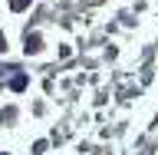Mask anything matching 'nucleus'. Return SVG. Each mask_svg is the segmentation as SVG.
I'll return each instance as SVG.
<instances>
[{"instance_id":"obj_5","label":"nucleus","mask_w":158,"mask_h":155,"mask_svg":"<svg viewBox=\"0 0 158 155\" xmlns=\"http://www.w3.org/2000/svg\"><path fill=\"white\" fill-rule=\"evenodd\" d=\"M7 50V37H3V30H0V53Z\"/></svg>"},{"instance_id":"obj_4","label":"nucleus","mask_w":158,"mask_h":155,"mask_svg":"<svg viewBox=\"0 0 158 155\" xmlns=\"http://www.w3.org/2000/svg\"><path fill=\"white\" fill-rule=\"evenodd\" d=\"M0 119H3V122H13V119H17V109H13V106H7V109H3V116H0Z\"/></svg>"},{"instance_id":"obj_3","label":"nucleus","mask_w":158,"mask_h":155,"mask_svg":"<svg viewBox=\"0 0 158 155\" xmlns=\"http://www.w3.org/2000/svg\"><path fill=\"white\" fill-rule=\"evenodd\" d=\"M23 86H27V76H23V73H20V76H13V79H10V89H17V93H20V89H23Z\"/></svg>"},{"instance_id":"obj_2","label":"nucleus","mask_w":158,"mask_h":155,"mask_svg":"<svg viewBox=\"0 0 158 155\" xmlns=\"http://www.w3.org/2000/svg\"><path fill=\"white\" fill-rule=\"evenodd\" d=\"M30 3H33V0H10V10H13V13H20V10H27Z\"/></svg>"},{"instance_id":"obj_1","label":"nucleus","mask_w":158,"mask_h":155,"mask_svg":"<svg viewBox=\"0 0 158 155\" xmlns=\"http://www.w3.org/2000/svg\"><path fill=\"white\" fill-rule=\"evenodd\" d=\"M40 50H43L40 33H27V53H40Z\"/></svg>"}]
</instances>
